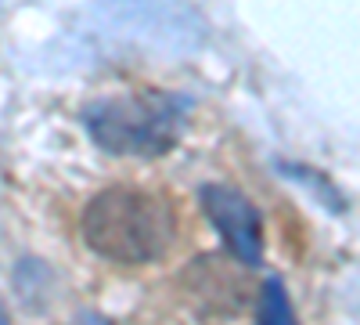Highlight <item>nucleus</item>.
Listing matches in <instances>:
<instances>
[{
  "label": "nucleus",
  "instance_id": "1",
  "mask_svg": "<svg viewBox=\"0 0 360 325\" xmlns=\"http://www.w3.org/2000/svg\"><path fill=\"white\" fill-rule=\"evenodd\" d=\"M79 228L83 243L112 264H152L176 239V210L155 192L115 185L86 202Z\"/></svg>",
  "mask_w": 360,
  "mask_h": 325
},
{
  "label": "nucleus",
  "instance_id": "2",
  "mask_svg": "<svg viewBox=\"0 0 360 325\" xmlns=\"http://www.w3.org/2000/svg\"><path fill=\"white\" fill-rule=\"evenodd\" d=\"M184 98L166 91H134L90 102L83 123L86 134L112 156L159 159L176 145L180 130H184Z\"/></svg>",
  "mask_w": 360,
  "mask_h": 325
},
{
  "label": "nucleus",
  "instance_id": "3",
  "mask_svg": "<svg viewBox=\"0 0 360 325\" xmlns=\"http://www.w3.org/2000/svg\"><path fill=\"white\" fill-rule=\"evenodd\" d=\"M202 210L213 221V228L224 235L227 250L242 264H259L263 260V224L259 210L231 185H205L202 188Z\"/></svg>",
  "mask_w": 360,
  "mask_h": 325
},
{
  "label": "nucleus",
  "instance_id": "4",
  "mask_svg": "<svg viewBox=\"0 0 360 325\" xmlns=\"http://www.w3.org/2000/svg\"><path fill=\"white\" fill-rule=\"evenodd\" d=\"M184 286H188L191 297L202 304V311H213V307L231 311V314L242 311L245 286H242V282H234L231 271L220 268V260H217V257H202V260H195L191 268H188Z\"/></svg>",
  "mask_w": 360,
  "mask_h": 325
},
{
  "label": "nucleus",
  "instance_id": "5",
  "mask_svg": "<svg viewBox=\"0 0 360 325\" xmlns=\"http://www.w3.org/2000/svg\"><path fill=\"white\" fill-rule=\"evenodd\" d=\"M256 325H299L288 304V293L281 286V278H266L259 289V318Z\"/></svg>",
  "mask_w": 360,
  "mask_h": 325
},
{
  "label": "nucleus",
  "instance_id": "6",
  "mask_svg": "<svg viewBox=\"0 0 360 325\" xmlns=\"http://www.w3.org/2000/svg\"><path fill=\"white\" fill-rule=\"evenodd\" d=\"M72 325H112V321H108L105 314H94V311H86V314H79V318H76Z\"/></svg>",
  "mask_w": 360,
  "mask_h": 325
},
{
  "label": "nucleus",
  "instance_id": "7",
  "mask_svg": "<svg viewBox=\"0 0 360 325\" xmlns=\"http://www.w3.org/2000/svg\"><path fill=\"white\" fill-rule=\"evenodd\" d=\"M0 325H8V311H4V304H0Z\"/></svg>",
  "mask_w": 360,
  "mask_h": 325
}]
</instances>
